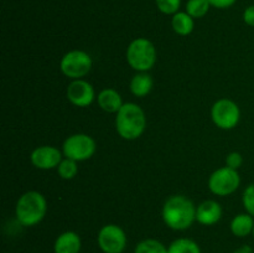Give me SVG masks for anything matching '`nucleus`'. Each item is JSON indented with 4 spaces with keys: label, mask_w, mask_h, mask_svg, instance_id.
Returning a JSON list of instances; mask_svg holds the SVG:
<instances>
[{
    "label": "nucleus",
    "mask_w": 254,
    "mask_h": 253,
    "mask_svg": "<svg viewBox=\"0 0 254 253\" xmlns=\"http://www.w3.org/2000/svg\"><path fill=\"white\" fill-rule=\"evenodd\" d=\"M240 174L228 166L217 169L208 178V189L213 195L228 196L240 188Z\"/></svg>",
    "instance_id": "7"
},
{
    "label": "nucleus",
    "mask_w": 254,
    "mask_h": 253,
    "mask_svg": "<svg viewBox=\"0 0 254 253\" xmlns=\"http://www.w3.org/2000/svg\"><path fill=\"white\" fill-rule=\"evenodd\" d=\"M242 202L247 213L254 216V184H251L243 191Z\"/></svg>",
    "instance_id": "23"
},
{
    "label": "nucleus",
    "mask_w": 254,
    "mask_h": 253,
    "mask_svg": "<svg viewBox=\"0 0 254 253\" xmlns=\"http://www.w3.org/2000/svg\"><path fill=\"white\" fill-rule=\"evenodd\" d=\"M171 26L173 30L180 36H188L193 31L195 27V22H193V17L190 16L186 11H179L173 15L171 19Z\"/></svg>",
    "instance_id": "17"
},
{
    "label": "nucleus",
    "mask_w": 254,
    "mask_h": 253,
    "mask_svg": "<svg viewBox=\"0 0 254 253\" xmlns=\"http://www.w3.org/2000/svg\"><path fill=\"white\" fill-rule=\"evenodd\" d=\"M254 227V220L253 216L250 213H240V215L235 216L231 221V232L236 237H247L253 232Z\"/></svg>",
    "instance_id": "15"
},
{
    "label": "nucleus",
    "mask_w": 254,
    "mask_h": 253,
    "mask_svg": "<svg viewBox=\"0 0 254 253\" xmlns=\"http://www.w3.org/2000/svg\"><path fill=\"white\" fill-rule=\"evenodd\" d=\"M97 242L103 253H123L127 247V235L121 226L109 223L99 230Z\"/></svg>",
    "instance_id": "9"
},
{
    "label": "nucleus",
    "mask_w": 254,
    "mask_h": 253,
    "mask_svg": "<svg viewBox=\"0 0 254 253\" xmlns=\"http://www.w3.org/2000/svg\"><path fill=\"white\" fill-rule=\"evenodd\" d=\"M62 153L64 158L72 159L77 163L86 161L96 153V141L88 134H72L62 144Z\"/></svg>",
    "instance_id": "5"
},
{
    "label": "nucleus",
    "mask_w": 254,
    "mask_h": 253,
    "mask_svg": "<svg viewBox=\"0 0 254 253\" xmlns=\"http://www.w3.org/2000/svg\"><path fill=\"white\" fill-rule=\"evenodd\" d=\"M210 6L208 0H189L186 2V12L193 19H200L207 14Z\"/></svg>",
    "instance_id": "20"
},
{
    "label": "nucleus",
    "mask_w": 254,
    "mask_h": 253,
    "mask_svg": "<svg viewBox=\"0 0 254 253\" xmlns=\"http://www.w3.org/2000/svg\"><path fill=\"white\" fill-rule=\"evenodd\" d=\"M233 253H253V250L250 246H242V247L237 248Z\"/></svg>",
    "instance_id": "27"
},
{
    "label": "nucleus",
    "mask_w": 254,
    "mask_h": 253,
    "mask_svg": "<svg viewBox=\"0 0 254 253\" xmlns=\"http://www.w3.org/2000/svg\"><path fill=\"white\" fill-rule=\"evenodd\" d=\"M168 253H201V248L190 238H178L170 243Z\"/></svg>",
    "instance_id": "18"
},
{
    "label": "nucleus",
    "mask_w": 254,
    "mask_h": 253,
    "mask_svg": "<svg viewBox=\"0 0 254 253\" xmlns=\"http://www.w3.org/2000/svg\"><path fill=\"white\" fill-rule=\"evenodd\" d=\"M163 221L174 231H185L196 221V206L184 195H174L165 201L161 211Z\"/></svg>",
    "instance_id": "1"
},
{
    "label": "nucleus",
    "mask_w": 254,
    "mask_h": 253,
    "mask_svg": "<svg viewBox=\"0 0 254 253\" xmlns=\"http://www.w3.org/2000/svg\"><path fill=\"white\" fill-rule=\"evenodd\" d=\"M153 78L146 72H139L130 79L129 88L135 97H145L153 89Z\"/></svg>",
    "instance_id": "16"
},
{
    "label": "nucleus",
    "mask_w": 254,
    "mask_h": 253,
    "mask_svg": "<svg viewBox=\"0 0 254 253\" xmlns=\"http://www.w3.org/2000/svg\"><path fill=\"white\" fill-rule=\"evenodd\" d=\"M97 102L101 109H103L107 113H117L124 104L119 92L113 88L102 89L97 96Z\"/></svg>",
    "instance_id": "14"
},
{
    "label": "nucleus",
    "mask_w": 254,
    "mask_h": 253,
    "mask_svg": "<svg viewBox=\"0 0 254 253\" xmlns=\"http://www.w3.org/2000/svg\"><path fill=\"white\" fill-rule=\"evenodd\" d=\"M211 118L216 126L225 129V130H230L240 123L241 109L238 104L231 99H218L211 108Z\"/></svg>",
    "instance_id": "8"
},
{
    "label": "nucleus",
    "mask_w": 254,
    "mask_h": 253,
    "mask_svg": "<svg viewBox=\"0 0 254 253\" xmlns=\"http://www.w3.org/2000/svg\"><path fill=\"white\" fill-rule=\"evenodd\" d=\"M243 164V156L241 155L238 151H232L227 155L226 158V166L231 169H235V170H238V169L242 166Z\"/></svg>",
    "instance_id": "24"
},
{
    "label": "nucleus",
    "mask_w": 254,
    "mask_h": 253,
    "mask_svg": "<svg viewBox=\"0 0 254 253\" xmlns=\"http://www.w3.org/2000/svg\"><path fill=\"white\" fill-rule=\"evenodd\" d=\"M237 0H208L211 6L217 7V9H227L231 7L232 5H235V2Z\"/></svg>",
    "instance_id": "25"
},
{
    "label": "nucleus",
    "mask_w": 254,
    "mask_h": 253,
    "mask_svg": "<svg viewBox=\"0 0 254 253\" xmlns=\"http://www.w3.org/2000/svg\"><path fill=\"white\" fill-rule=\"evenodd\" d=\"M57 173L61 176L64 180H72L74 176L78 173V166H77V161L72 160V159L64 158L57 166Z\"/></svg>",
    "instance_id": "21"
},
{
    "label": "nucleus",
    "mask_w": 254,
    "mask_h": 253,
    "mask_svg": "<svg viewBox=\"0 0 254 253\" xmlns=\"http://www.w3.org/2000/svg\"><path fill=\"white\" fill-rule=\"evenodd\" d=\"M67 98L76 107H88L96 98L94 88L89 82L84 79H73L67 86Z\"/></svg>",
    "instance_id": "11"
},
{
    "label": "nucleus",
    "mask_w": 254,
    "mask_h": 253,
    "mask_svg": "<svg viewBox=\"0 0 254 253\" xmlns=\"http://www.w3.org/2000/svg\"><path fill=\"white\" fill-rule=\"evenodd\" d=\"M127 61L129 66L138 72H146L156 62V49L145 37H138L129 44L127 49Z\"/></svg>",
    "instance_id": "4"
},
{
    "label": "nucleus",
    "mask_w": 254,
    "mask_h": 253,
    "mask_svg": "<svg viewBox=\"0 0 254 253\" xmlns=\"http://www.w3.org/2000/svg\"><path fill=\"white\" fill-rule=\"evenodd\" d=\"M145 126V113L136 103H124L116 113L117 133L126 140H135L140 138Z\"/></svg>",
    "instance_id": "2"
},
{
    "label": "nucleus",
    "mask_w": 254,
    "mask_h": 253,
    "mask_svg": "<svg viewBox=\"0 0 254 253\" xmlns=\"http://www.w3.org/2000/svg\"><path fill=\"white\" fill-rule=\"evenodd\" d=\"M92 59L86 51L72 50L64 55L60 61V69L66 77L73 79H81L92 69Z\"/></svg>",
    "instance_id": "6"
},
{
    "label": "nucleus",
    "mask_w": 254,
    "mask_h": 253,
    "mask_svg": "<svg viewBox=\"0 0 254 253\" xmlns=\"http://www.w3.org/2000/svg\"><path fill=\"white\" fill-rule=\"evenodd\" d=\"M134 253H168V247L160 241L146 238L135 246Z\"/></svg>",
    "instance_id": "19"
},
{
    "label": "nucleus",
    "mask_w": 254,
    "mask_h": 253,
    "mask_svg": "<svg viewBox=\"0 0 254 253\" xmlns=\"http://www.w3.org/2000/svg\"><path fill=\"white\" fill-rule=\"evenodd\" d=\"M47 212V201L39 191L22 193L15 206V216L20 225L32 227L41 222Z\"/></svg>",
    "instance_id": "3"
},
{
    "label": "nucleus",
    "mask_w": 254,
    "mask_h": 253,
    "mask_svg": "<svg viewBox=\"0 0 254 253\" xmlns=\"http://www.w3.org/2000/svg\"><path fill=\"white\" fill-rule=\"evenodd\" d=\"M222 217V207L215 200H206L196 207V221L203 226H212Z\"/></svg>",
    "instance_id": "12"
},
{
    "label": "nucleus",
    "mask_w": 254,
    "mask_h": 253,
    "mask_svg": "<svg viewBox=\"0 0 254 253\" xmlns=\"http://www.w3.org/2000/svg\"><path fill=\"white\" fill-rule=\"evenodd\" d=\"M62 151L52 145H42L34 149L30 155L32 165L40 170H50L60 165L62 161Z\"/></svg>",
    "instance_id": "10"
},
{
    "label": "nucleus",
    "mask_w": 254,
    "mask_h": 253,
    "mask_svg": "<svg viewBox=\"0 0 254 253\" xmlns=\"http://www.w3.org/2000/svg\"><path fill=\"white\" fill-rule=\"evenodd\" d=\"M252 235H253V237H254V227H253V232H252Z\"/></svg>",
    "instance_id": "28"
},
{
    "label": "nucleus",
    "mask_w": 254,
    "mask_h": 253,
    "mask_svg": "<svg viewBox=\"0 0 254 253\" xmlns=\"http://www.w3.org/2000/svg\"><path fill=\"white\" fill-rule=\"evenodd\" d=\"M82 248V241L78 233L73 231H66L56 238L54 245L55 253H79Z\"/></svg>",
    "instance_id": "13"
},
{
    "label": "nucleus",
    "mask_w": 254,
    "mask_h": 253,
    "mask_svg": "<svg viewBox=\"0 0 254 253\" xmlns=\"http://www.w3.org/2000/svg\"><path fill=\"white\" fill-rule=\"evenodd\" d=\"M243 21L248 25V26L254 27V5H250L247 9L243 12Z\"/></svg>",
    "instance_id": "26"
},
{
    "label": "nucleus",
    "mask_w": 254,
    "mask_h": 253,
    "mask_svg": "<svg viewBox=\"0 0 254 253\" xmlns=\"http://www.w3.org/2000/svg\"><path fill=\"white\" fill-rule=\"evenodd\" d=\"M159 11L165 15H174L179 12L181 0H155Z\"/></svg>",
    "instance_id": "22"
}]
</instances>
